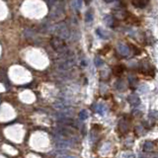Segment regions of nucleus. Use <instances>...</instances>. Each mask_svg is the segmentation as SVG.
<instances>
[{
    "instance_id": "2",
    "label": "nucleus",
    "mask_w": 158,
    "mask_h": 158,
    "mask_svg": "<svg viewBox=\"0 0 158 158\" xmlns=\"http://www.w3.org/2000/svg\"><path fill=\"white\" fill-rule=\"evenodd\" d=\"M51 45H52V47L56 49V51H61V49L65 47L63 41L60 40L59 38H56V37L52 38V39L51 40Z\"/></svg>"
},
{
    "instance_id": "21",
    "label": "nucleus",
    "mask_w": 158,
    "mask_h": 158,
    "mask_svg": "<svg viewBox=\"0 0 158 158\" xmlns=\"http://www.w3.org/2000/svg\"><path fill=\"white\" fill-rule=\"evenodd\" d=\"M54 1H56V0H47V3H49V5L51 6V5H52V3H54Z\"/></svg>"
},
{
    "instance_id": "3",
    "label": "nucleus",
    "mask_w": 158,
    "mask_h": 158,
    "mask_svg": "<svg viewBox=\"0 0 158 158\" xmlns=\"http://www.w3.org/2000/svg\"><path fill=\"white\" fill-rule=\"evenodd\" d=\"M117 52H118L119 54H121L122 56H128L130 54V47L128 45H126V44H120L118 47H117Z\"/></svg>"
},
{
    "instance_id": "8",
    "label": "nucleus",
    "mask_w": 158,
    "mask_h": 158,
    "mask_svg": "<svg viewBox=\"0 0 158 158\" xmlns=\"http://www.w3.org/2000/svg\"><path fill=\"white\" fill-rule=\"evenodd\" d=\"M116 20H117L116 18L113 17V16H110V15L105 17V23L107 24V26H109V27H111V28H114L115 26H116Z\"/></svg>"
},
{
    "instance_id": "10",
    "label": "nucleus",
    "mask_w": 158,
    "mask_h": 158,
    "mask_svg": "<svg viewBox=\"0 0 158 158\" xmlns=\"http://www.w3.org/2000/svg\"><path fill=\"white\" fill-rule=\"evenodd\" d=\"M124 70V65H122V64H119V65L114 66V68H113V73L115 74V75L120 76V75H122V74H123Z\"/></svg>"
},
{
    "instance_id": "20",
    "label": "nucleus",
    "mask_w": 158,
    "mask_h": 158,
    "mask_svg": "<svg viewBox=\"0 0 158 158\" xmlns=\"http://www.w3.org/2000/svg\"><path fill=\"white\" fill-rule=\"evenodd\" d=\"M56 158H76V157L70 156V155H59V156H57Z\"/></svg>"
},
{
    "instance_id": "12",
    "label": "nucleus",
    "mask_w": 158,
    "mask_h": 158,
    "mask_svg": "<svg viewBox=\"0 0 158 158\" xmlns=\"http://www.w3.org/2000/svg\"><path fill=\"white\" fill-rule=\"evenodd\" d=\"M128 83H130V86L131 88H135L138 83V80L135 76L133 75H130L128 76Z\"/></svg>"
},
{
    "instance_id": "13",
    "label": "nucleus",
    "mask_w": 158,
    "mask_h": 158,
    "mask_svg": "<svg viewBox=\"0 0 158 158\" xmlns=\"http://www.w3.org/2000/svg\"><path fill=\"white\" fill-rule=\"evenodd\" d=\"M96 112L99 115H101V116H103V115L105 114V112H106V107L104 106L103 104H99V105H97L96 106Z\"/></svg>"
},
{
    "instance_id": "6",
    "label": "nucleus",
    "mask_w": 158,
    "mask_h": 158,
    "mask_svg": "<svg viewBox=\"0 0 158 158\" xmlns=\"http://www.w3.org/2000/svg\"><path fill=\"white\" fill-rule=\"evenodd\" d=\"M148 2H149V0H131L133 5L136 7V8H139V9L146 7Z\"/></svg>"
},
{
    "instance_id": "1",
    "label": "nucleus",
    "mask_w": 158,
    "mask_h": 158,
    "mask_svg": "<svg viewBox=\"0 0 158 158\" xmlns=\"http://www.w3.org/2000/svg\"><path fill=\"white\" fill-rule=\"evenodd\" d=\"M139 71L143 74H150L151 73L153 75V72H154V69H153V66L149 63L148 61L144 60L140 63L139 66Z\"/></svg>"
},
{
    "instance_id": "16",
    "label": "nucleus",
    "mask_w": 158,
    "mask_h": 158,
    "mask_svg": "<svg viewBox=\"0 0 158 158\" xmlns=\"http://www.w3.org/2000/svg\"><path fill=\"white\" fill-rule=\"evenodd\" d=\"M79 118H80L81 120H86L88 118V112L86 111V110L81 111L80 113H79Z\"/></svg>"
},
{
    "instance_id": "22",
    "label": "nucleus",
    "mask_w": 158,
    "mask_h": 158,
    "mask_svg": "<svg viewBox=\"0 0 158 158\" xmlns=\"http://www.w3.org/2000/svg\"><path fill=\"white\" fill-rule=\"evenodd\" d=\"M77 5H78V8H80V6H81V0H77Z\"/></svg>"
},
{
    "instance_id": "11",
    "label": "nucleus",
    "mask_w": 158,
    "mask_h": 158,
    "mask_svg": "<svg viewBox=\"0 0 158 158\" xmlns=\"http://www.w3.org/2000/svg\"><path fill=\"white\" fill-rule=\"evenodd\" d=\"M97 34H98V36H99L100 38H102V39H109L110 38V34L109 33L107 32L106 30H104V29H98L97 30Z\"/></svg>"
},
{
    "instance_id": "4",
    "label": "nucleus",
    "mask_w": 158,
    "mask_h": 158,
    "mask_svg": "<svg viewBox=\"0 0 158 158\" xmlns=\"http://www.w3.org/2000/svg\"><path fill=\"white\" fill-rule=\"evenodd\" d=\"M128 128H130V124H128V122L126 121V119L121 120V122H120L118 124V130L120 133H128Z\"/></svg>"
},
{
    "instance_id": "17",
    "label": "nucleus",
    "mask_w": 158,
    "mask_h": 158,
    "mask_svg": "<svg viewBox=\"0 0 158 158\" xmlns=\"http://www.w3.org/2000/svg\"><path fill=\"white\" fill-rule=\"evenodd\" d=\"M149 118H151V119H158V112L156 111H152V112H150L149 113Z\"/></svg>"
},
{
    "instance_id": "24",
    "label": "nucleus",
    "mask_w": 158,
    "mask_h": 158,
    "mask_svg": "<svg viewBox=\"0 0 158 158\" xmlns=\"http://www.w3.org/2000/svg\"><path fill=\"white\" fill-rule=\"evenodd\" d=\"M105 2H107V3H111V2H113L114 0H104Z\"/></svg>"
},
{
    "instance_id": "7",
    "label": "nucleus",
    "mask_w": 158,
    "mask_h": 158,
    "mask_svg": "<svg viewBox=\"0 0 158 158\" xmlns=\"http://www.w3.org/2000/svg\"><path fill=\"white\" fill-rule=\"evenodd\" d=\"M126 11L124 10H115L114 11V17L117 20H124L126 18Z\"/></svg>"
},
{
    "instance_id": "18",
    "label": "nucleus",
    "mask_w": 158,
    "mask_h": 158,
    "mask_svg": "<svg viewBox=\"0 0 158 158\" xmlns=\"http://www.w3.org/2000/svg\"><path fill=\"white\" fill-rule=\"evenodd\" d=\"M124 81L123 80H120L119 82H117V88H118L119 90H123L124 89Z\"/></svg>"
},
{
    "instance_id": "14",
    "label": "nucleus",
    "mask_w": 158,
    "mask_h": 158,
    "mask_svg": "<svg viewBox=\"0 0 158 158\" xmlns=\"http://www.w3.org/2000/svg\"><path fill=\"white\" fill-rule=\"evenodd\" d=\"M93 17H94V15H93L92 10H88L87 12H86V14H85L86 22H91V21H92V19H93Z\"/></svg>"
},
{
    "instance_id": "5",
    "label": "nucleus",
    "mask_w": 158,
    "mask_h": 158,
    "mask_svg": "<svg viewBox=\"0 0 158 158\" xmlns=\"http://www.w3.org/2000/svg\"><path fill=\"white\" fill-rule=\"evenodd\" d=\"M128 101L131 105V106H133V107H136V106H138V105L140 104L139 97H138L136 94H131V95H130V96H128Z\"/></svg>"
},
{
    "instance_id": "23",
    "label": "nucleus",
    "mask_w": 158,
    "mask_h": 158,
    "mask_svg": "<svg viewBox=\"0 0 158 158\" xmlns=\"http://www.w3.org/2000/svg\"><path fill=\"white\" fill-rule=\"evenodd\" d=\"M84 1H85L86 4H90V2L92 1V0H84Z\"/></svg>"
},
{
    "instance_id": "15",
    "label": "nucleus",
    "mask_w": 158,
    "mask_h": 158,
    "mask_svg": "<svg viewBox=\"0 0 158 158\" xmlns=\"http://www.w3.org/2000/svg\"><path fill=\"white\" fill-rule=\"evenodd\" d=\"M94 63H95V65H96L97 67H100V66H102L103 64H104V61H103L100 57H95Z\"/></svg>"
},
{
    "instance_id": "19",
    "label": "nucleus",
    "mask_w": 158,
    "mask_h": 158,
    "mask_svg": "<svg viewBox=\"0 0 158 158\" xmlns=\"http://www.w3.org/2000/svg\"><path fill=\"white\" fill-rule=\"evenodd\" d=\"M124 158H135V153L128 152L126 155H124Z\"/></svg>"
},
{
    "instance_id": "9",
    "label": "nucleus",
    "mask_w": 158,
    "mask_h": 158,
    "mask_svg": "<svg viewBox=\"0 0 158 158\" xmlns=\"http://www.w3.org/2000/svg\"><path fill=\"white\" fill-rule=\"evenodd\" d=\"M154 148H155V142H153V141H146L143 144V150L146 152L152 151Z\"/></svg>"
}]
</instances>
